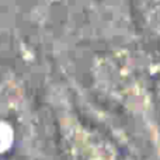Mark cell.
I'll list each match as a JSON object with an SVG mask.
<instances>
[{"label":"cell","instance_id":"obj_1","mask_svg":"<svg viewBox=\"0 0 160 160\" xmlns=\"http://www.w3.org/2000/svg\"><path fill=\"white\" fill-rule=\"evenodd\" d=\"M146 24L160 37V0H138Z\"/></svg>","mask_w":160,"mask_h":160}]
</instances>
